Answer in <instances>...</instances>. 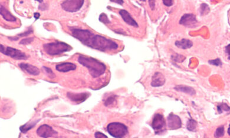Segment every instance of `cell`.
Instances as JSON below:
<instances>
[{
	"label": "cell",
	"instance_id": "16",
	"mask_svg": "<svg viewBox=\"0 0 230 138\" xmlns=\"http://www.w3.org/2000/svg\"><path fill=\"white\" fill-rule=\"evenodd\" d=\"M77 66L76 64L72 62H63L59 64L56 66V69L60 72H68L71 70H74L76 69Z\"/></svg>",
	"mask_w": 230,
	"mask_h": 138
},
{
	"label": "cell",
	"instance_id": "33",
	"mask_svg": "<svg viewBox=\"0 0 230 138\" xmlns=\"http://www.w3.org/2000/svg\"><path fill=\"white\" fill-rule=\"evenodd\" d=\"M149 4H150V6L152 8V10H153L154 8V7H155V1H149Z\"/></svg>",
	"mask_w": 230,
	"mask_h": 138
},
{
	"label": "cell",
	"instance_id": "13",
	"mask_svg": "<svg viewBox=\"0 0 230 138\" xmlns=\"http://www.w3.org/2000/svg\"><path fill=\"white\" fill-rule=\"evenodd\" d=\"M19 67L20 68L24 71L25 72L31 75L34 76H37L40 74V70L39 69L30 64H26V63H21L19 64Z\"/></svg>",
	"mask_w": 230,
	"mask_h": 138
},
{
	"label": "cell",
	"instance_id": "2",
	"mask_svg": "<svg viewBox=\"0 0 230 138\" xmlns=\"http://www.w3.org/2000/svg\"><path fill=\"white\" fill-rule=\"evenodd\" d=\"M103 52L114 51L118 48V44L114 41L100 35L94 34L88 46Z\"/></svg>",
	"mask_w": 230,
	"mask_h": 138
},
{
	"label": "cell",
	"instance_id": "3",
	"mask_svg": "<svg viewBox=\"0 0 230 138\" xmlns=\"http://www.w3.org/2000/svg\"><path fill=\"white\" fill-rule=\"evenodd\" d=\"M71 46L67 43L60 41H55L47 43L43 45V49L47 54L55 56L62 54L64 52L70 51Z\"/></svg>",
	"mask_w": 230,
	"mask_h": 138
},
{
	"label": "cell",
	"instance_id": "1",
	"mask_svg": "<svg viewBox=\"0 0 230 138\" xmlns=\"http://www.w3.org/2000/svg\"><path fill=\"white\" fill-rule=\"evenodd\" d=\"M78 62L83 67L87 68L93 78H98L102 75L106 70V66L98 59L80 55L78 58Z\"/></svg>",
	"mask_w": 230,
	"mask_h": 138
},
{
	"label": "cell",
	"instance_id": "18",
	"mask_svg": "<svg viewBox=\"0 0 230 138\" xmlns=\"http://www.w3.org/2000/svg\"><path fill=\"white\" fill-rule=\"evenodd\" d=\"M175 46L179 48L183 49H186L191 48L193 46V43L191 41L187 39H183L181 41H177L175 42Z\"/></svg>",
	"mask_w": 230,
	"mask_h": 138
},
{
	"label": "cell",
	"instance_id": "6",
	"mask_svg": "<svg viewBox=\"0 0 230 138\" xmlns=\"http://www.w3.org/2000/svg\"><path fill=\"white\" fill-rule=\"evenodd\" d=\"M0 46L1 52L7 56L11 57L13 59L16 60H26L28 59V57L25 54V53L19 49L10 46L5 48L2 44H1Z\"/></svg>",
	"mask_w": 230,
	"mask_h": 138
},
{
	"label": "cell",
	"instance_id": "10",
	"mask_svg": "<svg viewBox=\"0 0 230 138\" xmlns=\"http://www.w3.org/2000/svg\"><path fill=\"white\" fill-rule=\"evenodd\" d=\"M167 124L169 129L172 130L178 129L182 126V121L181 118L177 115L171 114L168 116Z\"/></svg>",
	"mask_w": 230,
	"mask_h": 138
},
{
	"label": "cell",
	"instance_id": "36",
	"mask_svg": "<svg viewBox=\"0 0 230 138\" xmlns=\"http://www.w3.org/2000/svg\"><path fill=\"white\" fill-rule=\"evenodd\" d=\"M228 134H229V135L230 136V126H229V128L228 129Z\"/></svg>",
	"mask_w": 230,
	"mask_h": 138
},
{
	"label": "cell",
	"instance_id": "32",
	"mask_svg": "<svg viewBox=\"0 0 230 138\" xmlns=\"http://www.w3.org/2000/svg\"><path fill=\"white\" fill-rule=\"evenodd\" d=\"M226 52L229 55V59L230 60V44L226 46Z\"/></svg>",
	"mask_w": 230,
	"mask_h": 138
},
{
	"label": "cell",
	"instance_id": "20",
	"mask_svg": "<svg viewBox=\"0 0 230 138\" xmlns=\"http://www.w3.org/2000/svg\"><path fill=\"white\" fill-rule=\"evenodd\" d=\"M33 28L32 27H29L28 28V30L25 31L24 32L22 33V34H19L18 35L16 36V37H8V38L10 40H12V41H17L18 40V39L20 38V37H26L30 34H31V33H33Z\"/></svg>",
	"mask_w": 230,
	"mask_h": 138
},
{
	"label": "cell",
	"instance_id": "21",
	"mask_svg": "<svg viewBox=\"0 0 230 138\" xmlns=\"http://www.w3.org/2000/svg\"><path fill=\"white\" fill-rule=\"evenodd\" d=\"M37 123V121H35V122H32V123H26V124L24 125L23 126H22L20 128L21 132L23 133H25L26 132H27L28 131L31 129L32 128H33Z\"/></svg>",
	"mask_w": 230,
	"mask_h": 138
},
{
	"label": "cell",
	"instance_id": "17",
	"mask_svg": "<svg viewBox=\"0 0 230 138\" xmlns=\"http://www.w3.org/2000/svg\"><path fill=\"white\" fill-rule=\"evenodd\" d=\"M0 13L2 18L8 22H15L17 21V18L4 6L1 5Z\"/></svg>",
	"mask_w": 230,
	"mask_h": 138
},
{
	"label": "cell",
	"instance_id": "35",
	"mask_svg": "<svg viewBox=\"0 0 230 138\" xmlns=\"http://www.w3.org/2000/svg\"><path fill=\"white\" fill-rule=\"evenodd\" d=\"M40 13H39V12H35V13L34 14V18H35L36 20L39 19V17H40Z\"/></svg>",
	"mask_w": 230,
	"mask_h": 138
},
{
	"label": "cell",
	"instance_id": "34",
	"mask_svg": "<svg viewBox=\"0 0 230 138\" xmlns=\"http://www.w3.org/2000/svg\"><path fill=\"white\" fill-rule=\"evenodd\" d=\"M111 2H116V3H117V4H122L124 2L123 1H121V0H117V1H116V0H111Z\"/></svg>",
	"mask_w": 230,
	"mask_h": 138
},
{
	"label": "cell",
	"instance_id": "19",
	"mask_svg": "<svg viewBox=\"0 0 230 138\" xmlns=\"http://www.w3.org/2000/svg\"><path fill=\"white\" fill-rule=\"evenodd\" d=\"M175 90L179 92H184L188 94H189L191 95H194L195 94V91L194 88L190 87L188 86H183V85H179L175 87Z\"/></svg>",
	"mask_w": 230,
	"mask_h": 138
},
{
	"label": "cell",
	"instance_id": "4",
	"mask_svg": "<svg viewBox=\"0 0 230 138\" xmlns=\"http://www.w3.org/2000/svg\"><path fill=\"white\" fill-rule=\"evenodd\" d=\"M107 131L114 138H123L128 134V129L123 123L112 122L107 126Z\"/></svg>",
	"mask_w": 230,
	"mask_h": 138
},
{
	"label": "cell",
	"instance_id": "5",
	"mask_svg": "<svg viewBox=\"0 0 230 138\" xmlns=\"http://www.w3.org/2000/svg\"><path fill=\"white\" fill-rule=\"evenodd\" d=\"M72 35L83 45L88 46L94 34L88 29H83L80 28H73L71 29Z\"/></svg>",
	"mask_w": 230,
	"mask_h": 138
},
{
	"label": "cell",
	"instance_id": "27",
	"mask_svg": "<svg viewBox=\"0 0 230 138\" xmlns=\"http://www.w3.org/2000/svg\"><path fill=\"white\" fill-rule=\"evenodd\" d=\"M34 40L33 37H30L28 38H25L21 40V41L19 43V44L20 45H27V44H31Z\"/></svg>",
	"mask_w": 230,
	"mask_h": 138
},
{
	"label": "cell",
	"instance_id": "28",
	"mask_svg": "<svg viewBox=\"0 0 230 138\" xmlns=\"http://www.w3.org/2000/svg\"><path fill=\"white\" fill-rule=\"evenodd\" d=\"M43 68L45 69L46 73L48 75L49 78H54L56 77L55 74L54 73V72H53V70H51V69H50L48 67H43Z\"/></svg>",
	"mask_w": 230,
	"mask_h": 138
},
{
	"label": "cell",
	"instance_id": "12",
	"mask_svg": "<svg viewBox=\"0 0 230 138\" xmlns=\"http://www.w3.org/2000/svg\"><path fill=\"white\" fill-rule=\"evenodd\" d=\"M88 93H74L72 92H68L67 94L69 99L71 101L76 102L77 104L82 103L85 101L89 96Z\"/></svg>",
	"mask_w": 230,
	"mask_h": 138
},
{
	"label": "cell",
	"instance_id": "15",
	"mask_svg": "<svg viewBox=\"0 0 230 138\" xmlns=\"http://www.w3.org/2000/svg\"><path fill=\"white\" fill-rule=\"evenodd\" d=\"M119 14L122 17L123 21L129 25L134 27H138V24L136 21L132 17L131 14L125 10H121L119 11Z\"/></svg>",
	"mask_w": 230,
	"mask_h": 138
},
{
	"label": "cell",
	"instance_id": "7",
	"mask_svg": "<svg viewBox=\"0 0 230 138\" xmlns=\"http://www.w3.org/2000/svg\"><path fill=\"white\" fill-rule=\"evenodd\" d=\"M84 2L83 0H66L62 3L61 6L65 11L76 12L82 8Z\"/></svg>",
	"mask_w": 230,
	"mask_h": 138
},
{
	"label": "cell",
	"instance_id": "26",
	"mask_svg": "<svg viewBox=\"0 0 230 138\" xmlns=\"http://www.w3.org/2000/svg\"><path fill=\"white\" fill-rule=\"evenodd\" d=\"M115 101H116V96L115 95L114 96H111L105 101V105L106 106L111 105L114 104Z\"/></svg>",
	"mask_w": 230,
	"mask_h": 138
},
{
	"label": "cell",
	"instance_id": "23",
	"mask_svg": "<svg viewBox=\"0 0 230 138\" xmlns=\"http://www.w3.org/2000/svg\"><path fill=\"white\" fill-rule=\"evenodd\" d=\"M230 110V107L226 104H221L218 105V111L220 114L222 113L223 111H229Z\"/></svg>",
	"mask_w": 230,
	"mask_h": 138
},
{
	"label": "cell",
	"instance_id": "8",
	"mask_svg": "<svg viewBox=\"0 0 230 138\" xmlns=\"http://www.w3.org/2000/svg\"><path fill=\"white\" fill-rule=\"evenodd\" d=\"M166 122L163 115L161 114H156L154 116L152 127L155 131L156 134H160L165 129Z\"/></svg>",
	"mask_w": 230,
	"mask_h": 138
},
{
	"label": "cell",
	"instance_id": "22",
	"mask_svg": "<svg viewBox=\"0 0 230 138\" xmlns=\"http://www.w3.org/2000/svg\"><path fill=\"white\" fill-rule=\"evenodd\" d=\"M186 128L189 131H195L197 128V123L194 119H189L187 123Z\"/></svg>",
	"mask_w": 230,
	"mask_h": 138
},
{
	"label": "cell",
	"instance_id": "9",
	"mask_svg": "<svg viewBox=\"0 0 230 138\" xmlns=\"http://www.w3.org/2000/svg\"><path fill=\"white\" fill-rule=\"evenodd\" d=\"M37 134L42 138H48L57 135V132L54 131L50 126L44 124L41 125L36 131Z\"/></svg>",
	"mask_w": 230,
	"mask_h": 138
},
{
	"label": "cell",
	"instance_id": "11",
	"mask_svg": "<svg viewBox=\"0 0 230 138\" xmlns=\"http://www.w3.org/2000/svg\"><path fill=\"white\" fill-rule=\"evenodd\" d=\"M180 23L185 26L192 28L196 26L197 20L194 15L192 14H186L181 17Z\"/></svg>",
	"mask_w": 230,
	"mask_h": 138
},
{
	"label": "cell",
	"instance_id": "31",
	"mask_svg": "<svg viewBox=\"0 0 230 138\" xmlns=\"http://www.w3.org/2000/svg\"><path fill=\"white\" fill-rule=\"evenodd\" d=\"M163 3L165 5H166L167 7H171L173 5L174 1L172 0H163Z\"/></svg>",
	"mask_w": 230,
	"mask_h": 138
},
{
	"label": "cell",
	"instance_id": "29",
	"mask_svg": "<svg viewBox=\"0 0 230 138\" xmlns=\"http://www.w3.org/2000/svg\"><path fill=\"white\" fill-rule=\"evenodd\" d=\"M94 137L95 138H108L106 135L100 132H96L94 134Z\"/></svg>",
	"mask_w": 230,
	"mask_h": 138
},
{
	"label": "cell",
	"instance_id": "25",
	"mask_svg": "<svg viewBox=\"0 0 230 138\" xmlns=\"http://www.w3.org/2000/svg\"><path fill=\"white\" fill-rule=\"evenodd\" d=\"M99 20L104 23H111V21H109L107 15L105 13H102L100 16H99Z\"/></svg>",
	"mask_w": 230,
	"mask_h": 138
},
{
	"label": "cell",
	"instance_id": "24",
	"mask_svg": "<svg viewBox=\"0 0 230 138\" xmlns=\"http://www.w3.org/2000/svg\"><path fill=\"white\" fill-rule=\"evenodd\" d=\"M224 135V128L220 126L217 128L215 132V137L217 138H221Z\"/></svg>",
	"mask_w": 230,
	"mask_h": 138
},
{
	"label": "cell",
	"instance_id": "30",
	"mask_svg": "<svg viewBox=\"0 0 230 138\" xmlns=\"http://www.w3.org/2000/svg\"><path fill=\"white\" fill-rule=\"evenodd\" d=\"M209 63H210L211 64H212V65H217V66L221 64V62L220 61V60L219 59H215V60L209 61Z\"/></svg>",
	"mask_w": 230,
	"mask_h": 138
},
{
	"label": "cell",
	"instance_id": "14",
	"mask_svg": "<svg viewBox=\"0 0 230 138\" xmlns=\"http://www.w3.org/2000/svg\"><path fill=\"white\" fill-rule=\"evenodd\" d=\"M165 82V78L163 75L160 72H157L154 73L152 78L151 85L153 87H160L164 85Z\"/></svg>",
	"mask_w": 230,
	"mask_h": 138
}]
</instances>
